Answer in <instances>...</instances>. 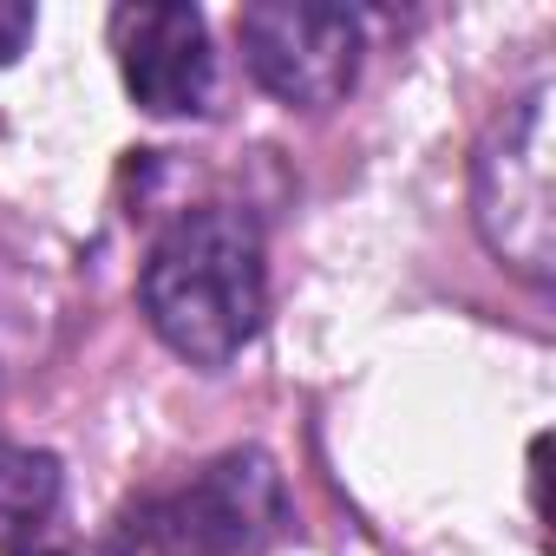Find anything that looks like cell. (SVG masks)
Returning <instances> with one entry per match:
<instances>
[{
    "label": "cell",
    "instance_id": "52a82bcc",
    "mask_svg": "<svg viewBox=\"0 0 556 556\" xmlns=\"http://www.w3.org/2000/svg\"><path fill=\"white\" fill-rule=\"evenodd\" d=\"M27 40H34V8H14V0H0V66L21 60Z\"/></svg>",
    "mask_w": 556,
    "mask_h": 556
},
{
    "label": "cell",
    "instance_id": "3957f363",
    "mask_svg": "<svg viewBox=\"0 0 556 556\" xmlns=\"http://www.w3.org/2000/svg\"><path fill=\"white\" fill-rule=\"evenodd\" d=\"M282 530L289 491L268 452H223L144 510V543L164 556H262Z\"/></svg>",
    "mask_w": 556,
    "mask_h": 556
},
{
    "label": "cell",
    "instance_id": "277c9868",
    "mask_svg": "<svg viewBox=\"0 0 556 556\" xmlns=\"http://www.w3.org/2000/svg\"><path fill=\"white\" fill-rule=\"evenodd\" d=\"M242 60L268 99L295 112H328L354 92L367 34L348 8H321V0H255L236 14Z\"/></svg>",
    "mask_w": 556,
    "mask_h": 556
},
{
    "label": "cell",
    "instance_id": "8992f818",
    "mask_svg": "<svg viewBox=\"0 0 556 556\" xmlns=\"http://www.w3.org/2000/svg\"><path fill=\"white\" fill-rule=\"evenodd\" d=\"M60 504V458L0 439V549L27 543Z\"/></svg>",
    "mask_w": 556,
    "mask_h": 556
},
{
    "label": "cell",
    "instance_id": "ba28073f",
    "mask_svg": "<svg viewBox=\"0 0 556 556\" xmlns=\"http://www.w3.org/2000/svg\"><path fill=\"white\" fill-rule=\"evenodd\" d=\"M34 556H66V549H34Z\"/></svg>",
    "mask_w": 556,
    "mask_h": 556
},
{
    "label": "cell",
    "instance_id": "5b68a950",
    "mask_svg": "<svg viewBox=\"0 0 556 556\" xmlns=\"http://www.w3.org/2000/svg\"><path fill=\"white\" fill-rule=\"evenodd\" d=\"M112 53H118L125 92L151 118H197V112H210L216 53H210V27H203L197 8H177V0H138V8H118L112 14Z\"/></svg>",
    "mask_w": 556,
    "mask_h": 556
},
{
    "label": "cell",
    "instance_id": "6da1fadb",
    "mask_svg": "<svg viewBox=\"0 0 556 556\" xmlns=\"http://www.w3.org/2000/svg\"><path fill=\"white\" fill-rule=\"evenodd\" d=\"M138 302L177 361L229 367L268 321L262 229L229 203L184 210L144 255Z\"/></svg>",
    "mask_w": 556,
    "mask_h": 556
},
{
    "label": "cell",
    "instance_id": "7a4b0ae2",
    "mask_svg": "<svg viewBox=\"0 0 556 556\" xmlns=\"http://www.w3.org/2000/svg\"><path fill=\"white\" fill-rule=\"evenodd\" d=\"M556 92L530 86L510 99L471 151V216L484 249L523 282L556 275Z\"/></svg>",
    "mask_w": 556,
    "mask_h": 556
}]
</instances>
